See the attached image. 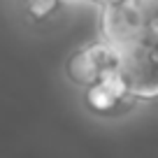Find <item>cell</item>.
Returning <instances> with one entry per match:
<instances>
[{"label":"cell","instance_id":"1","mask_svg":"<svg viewBox=\"0 0 158 158\" xmlns=\"http://www.w3.org/2000/svg\"><path fill=\"white\" fill-rule=\"evenodd\" d=\"M60 0H28V12L33 14V19H44L58 7Z\"/></svg>","mask_w":158,"mask_h":158},{"label":"cell","instance_id":"2","mask_svg":"<svg viewBox=\"0 0 158 158\" xmlns=\"http://www.w3.org/2000/svg\"><path fill=\"white\" fill-rule=\"evenodd\" d=\"M79 2H91V5H95L100 12H102V10H109V7L118 5L121 0H79Z\"/></svg>","mask_w":158,"mask_h":158}]
</instances>
